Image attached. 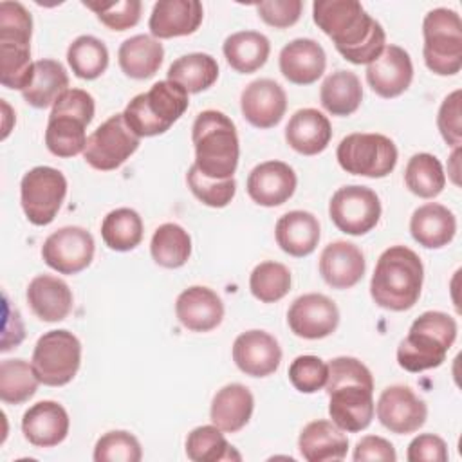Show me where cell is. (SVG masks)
I'll return each instance as SVG.
<instances>
[{
    "label": "cell",
    "mask_w": 462,
    "mask_h": 462,
    "mask_svg": "<svg viewBox=\"0 0 462 462\" xmlns=\"http://www.w3.org/2000/svg\"><path fill=\"white\" fill-rule=\"evenodd\" d=\"M314 23L354 65L372 63L386 47V32L357 0H316Z\"/></svg>",
    "instance_id": "cell-1"
},
{
    "label": "cell",
    "mask_w": 462,
    "mask_h": 462,
    "mask_svg": "<svg viewBox=\"0 0 462 462\" xmlns=\"http://www.w3.org/2000/svg\"><path fill=\"white\" fill-rule=\"evenodd\" d=\"M327 366L325 392L332 422L350 433L366 430L375 411L372 372L350 356L334 357Z\"/></svg>",
    "instance_id": "cell-2"
},
{
    "label": "cell",
    "mask_w": 462,
    "mask_h": 462,
    "mask_svg": "<svg viewBox=\"0 0 462 462\" xmlns=\"http://www.w3.org/2000/svg\"><path fill=\"white\" fill-rule=\"evenodd\" d=\"M422 282L424 267L419 254L406 245H392L375 263L370 296L381 309L402 312L419 301Z\"/></svg>",
    "instance_id": "cell-3"
},
{
    "label": "cell",
    "mask_w": 462,
    "mask_h": 462,
    "mask_svg": "<svg viewBox=\"0 0 462 462\" xmlns=\"http://www.w3.org/2000/svg\"><path fill=\"white\" fill-rule=\"evenodd\" d=\"M195 166L209 179H231L238 166L240 144L235 123L220 110L200 112L191 126Z\"/></svg>",
    "instance_id": "cell-4"
},
{
    "label": "cell",
    "mask_w": 462,
    "mask_h": 462,
    "mask_svg": "<svg viewBox=\"0 0 462 462\" xmlns=\"http://www.w3.org/2000/svg\"><path fill=\"white\" fill-rule=\"evenodd\" d=\"M457 321L440 310L422 312L397 346V363L406 372H424L446 361L457 339Z\"/></svg>",
    "instance_id": "cell-5"
},
{
    "label": "cell",
    "mask_w": 462,
    "mask_h": 462,
    "mask_svg": "<svg viewBox=\"0 0 462 462\" xmlns=\"http://www.w3.org/2000/svg\"><path fill=\"white\" fill-rule=\"evenodd\" d=\"M32 16L20 4H0V83L7 88L23 90L34 72L31 61Z\"/></svg>",
    "instance_id": "cell-6"
},
{
    "label": "cell",
    "mask_w": 462,
    "mask_h": 462,
    "mask_svg": "<svg viewBox=\"0 0 462 462\" xmlns=\"http://www.w3.org/2000/svg\"><path fill=\"white\" fill-rule=\"evenodd\" d=\"M96 112L94 97L83 88L65 90L52 105L47 128L45 146L56 157H76L87 144V126Z\"/></svg>",
    "instance_id": "cell-7"
},
{
    "label": "cell",
    "mask_w": 462,
    "mask_h": 462,
    "mask_svg": "<svg viewBox=\"0 0 462 462\" xmlns=\"http://www.w3.org/2000/svg\"><path fill=\"white\" fill-rule=\"evenodd\" d=\"M188 92L180 85L162 79L132 97L123 117L137 137H153L168 132L188 110Z\"/></svg>",
    "instance_id": "cell-8"
},
{
    "label": "cell",
    "mask_w": 462,
    "mask_h": 462,
    "mask_svg": "<svg viewBox=\"0 0 462 462\" xmlns=\"http://www.w3.org/2000/svg\"><path fill=\"white\" fill-rule=\"evenodd\" d=\"M426 67L437 76H455L462 69V20L457 11L437 7L422 22Z\"/></svg>",
    "instance_id": "cell-9"
},
{
    "label": "cell",
    "mask_w": 462,
    "mask_h": 462,
    "mask_svg": "<svg viewBox=\"0 0 462 462\" xmlns=\"http://www.w3.org/2000/svg\"><path fill=\"white\" fill-rule=\"evenodd\" d=\"M31 365L42 384L65 386L79 370L81 343L65 328L49 330L38 337Z\"/></svg>",
    "instance_id": "cell-10"
},
{
    "label": "cell",
    "mask_w": 462,
    "mask_h": 462,
    "mask_svg": "<svg viewBox=\"0 0 462 462\" xmlns=\"http://www.w3.org/2000/svg\"><path fill=\"white\" fill-rule=\"evenodd\" d=\"M397 146L383 134H348L336 150L339 166L352 175L383 179L397 164Z\"/></svg>",
    "instance_id": "cell-11"
},
{
    "label": "cell",
    "mask_w": 462,
    "mask_h": 462,
    "mask_svg": "<svg viewBox=\"0 0 462 462\" xmlns=\"http://www.w3.org/2000/svg\"><path fill=\"white\" fill-rule=\"evenodd\" d=\"M67 195L65 175L51 166L29 170L20 182V204L27 220L34 226H49Z\"/></svg>",
    "instance_id": "cell-12"
},
{
    "label": "cell",
    "mask_w": 462,
    "mask_h": 462,
    "mask_svg": "<svg viewBox=\"0 0 462 462\" xmlns=\"http://www.w3.org/2000/svg\"><path fill=\"white\" fill-rule=\"evenodd\" d=\"M141 144L126 125L123 114L110 116L88 137L83 150L85 162L99 171H112L130 159Z\"/></svg>",
    "instance_id": "cell-13"
},
{
    "label": "cell",
    "mask_w": 462,
    "mask_h": 462,
    "mask_svg": "<svg viewBox=\"0 0 462 462\" xmlns=\"http://www.w3.org/2000/svg\"><path fill=\"white\" fill-rule=\"evenodd\" d=\"M328 215L339 231L361 236L377 226L381 218V200L368 186H343L332 195Z\"/></svg>",
    "instance_id": "cell-14"
},
{
    "label": "cell",
    "mask_w": 462,
    "mask_h": 462,
    "mask_svg": "<svg viewBox=\"0 0 462 462\" xmlns=\"http://www.w3.org/2000/svg\"><path fill=\"white\" fill-rule=\"evenodd\" d=\"M96 244L79 226H65L51 233L42 245L43 262L60 274H78L92 263Z\"/></svg>",
    "instance_id": "cell-15"
},
{
    "label": "cell",
    "mask_w": 462,
    "mask_h": 462,
    "mask_svg": "<svg viewBox=\"0 0 462 462\" xmlns=\"http://www.w3.org/2000/svg\"><path fill=\"white\" fill-rule=\"evenodd\" d=\"M375 413L386 430L397 435H408L424 426L428 406L410 386L393 384L381 392Z\"/></svg>",
    "instance_id": "cell-16"
},
{
    "label": "cell",
    "mask_w": 462,
    "mask_h": 462,
    "mask_svg": "<svg viewBox=\"0 0 462 462\" xmlns=\"http://www.w3.org/2000/svg\"><path fill=\"white\" fill-rule=\"evenodd\" d=\"M287 325L294 336L303 339H323L336 332L339 310L336 303L319 292L298 296L287 310Z\"/></svg>",
    "instance_id": "cell-17"
},
{
    "label": "cell",
    "mask_w": 462,
    "mask_h": 462,
    "mask_svg": "<svg viewBox=\"0 0 462 462\" xmlns=\"http://www.w3.org/2000/svg\"><path fill=\"white\" fill-rule=\"evenodd\" d=\"M413 79V63L410 54L399 45H386L383 52L366 65V81L370 88L384 97L392 99L408 90Z\"/></svg>",
    "instance_id": "cell-18"
},
{
    "label": "cell",
    "mask_w": 462,
    "mask_h": 462,
    "mask_svg": "<svg viewBox=\"0 0 462 462\" xmlns=\"http://www.w3.org/2000/svg\"><path fill=\"white\" fill-rule=\"evenodd\" d=\"M240 110L254 128H273L285 116L287 94L274 79H254L240 94Z\"/></svg>",
    "instance_id": "cell-19"
},
{
    "label": "cell",
    "mask_w": 462,
    "mask_h": 462,
    "mask_svg": "<svg viewBox=\"0 0 462 462\" xmlns=\"http://www.w3.org/2000/svg\"><path fill=\"white\" fill-rule=\"evenodd\" d=\"M233 361L245 375L267 377L278 370L282 348L269 332L258 328L245 330L233 343Z\"/></svg>",
    "instance_id": "cell-20"
},
{
    "label": "cell",
    "mask_w": 462,
    "mask_h": 462,
    "mask_svg": "<svg viewBox=\"0 0 462 462\" xmlns=\"http://www.w3.org/2000/svg\"><path fill=\"white\" fill-rule=\"evenodd\" d=\"M296 173L283 161H265L256 164L247 175V195L263 208L285 204L296 191Z\"/></svg>",
    "instance_id": "cell-21"
},
{
    "label": "cell",
    "mask_w": 462,
    "mask_h": 462,
    "mask_svg": "<svg viewBox=\"0 0 462 462\" xmlns=\"http://www.w3.org/2000/svg\"><path fill=\"white\" fill-rule=\"evenodd\" d=\"M175 314L184 328L191 332H209L222 323L224 303L213 289L193 285L177 296Z\"/></svg>",
    "instance_id": "cell-22"
},
{
    "label": "cell",
    "mask_w": 462,
    "mask_h": 462,
    "mask_svg": "<svg viewBox=\"0 0 462 462\" xmlns=\"http://www.w3.org/2000/svg\"><path fill=\"white\" fill-rule=\"evenodd\" d=\"M69 413L56 401H40L22 417V433L36 448H54L69 435Z\"/></svg>",
    "instance_id": "cell-23"
},
{
    "label": "cell",
    "mask_w": 462,
    "mask_h": 462,
    "mask_svg": "<svg viewBox=\"0 0 462 462\" xmlns=\"http://www.w3.org/2000/svg\"><path fill=\"white\" fill-rule=\"evenodd\" d=\"M202 18L204 9L197 0H159L152 9L148 27L155 40H168L193 34Z\"/></svg>",
    "instance_id": "cell-24"
},
{
    "label": "cell",
    "mask_w": 462,
    "mask_h": 462,
    "mask_svg": "<svg viewBox=\"0 0 462 462\" xmlns=\"http://www.w3.org/2000/svg\"><path fill=\"white\" fill-rule=\"evenodd\" d=\"M365 269V254L352 242H330L319 254V274L332 289L354 287L363 278Z\"/></svg>",
    "instance_id": "cell-25"
},
{
    "label": "cell",
    "mask_w": 462,
    "mask_h": 462,
    "mask_svg": "<svg viewBox=\"0 0 462 462\" xmlns=\"http://www.w3.org/2000/svg\"><path fill=\"white\" fill-rule=\"evenodd\" d=\"M280 72L294 85H312L327 67L323 47L310 38H296L280 51Z\"/></svg>",
    "instance_id": "cell-26"
},
{
    "label": "cell",
    "mask_w": 462,
    "mask_h": 462,
    "mask_svg": "<svg viewBox=\"0 0 462 462\" xmlns=\"http://www.w3.org/2000/svg\"><path fill=\"white\" fill-rule=\"evenodd\" d=\"M25 296L32 314L45 323L63 321L72 310V291L58 276H34L27 285Z\"/></svg>",
    "instance_id": "cell-27"
},
{
    "label": "cell",
    "mask_w": 462,
    "mask_h": 462,
    "mask_svg": "<svg viewBox=\"0 0 462 462\" xmlns=\"http://www.w3.org/2000/svg\"><path fill=\"white\" fill-rule=\"evenodd\" d=\"M332 139V126L327 116L316 108H300L296 110L287 126L285 141L287 144L301 155H318L321 153Z\"/></svg>",
    "instance_id": "cell-28"
},
{
    "label": "cell",
    "mask_w": 462,
    "mask_h": 462,
    "mask_svg": "<svg viewBox=\"0 0 462 462\" xmlns=\"http://www.w3.org/2000/svg\"><path fill=\"white\" fill-rule=\"evenodd\" d=\"M410 233L419 245L426 249H440L455 238L457 218L446 206L428 202L413 211L410 218Z\"/></svg>",
    "instance_id": "cell-29"
},
{
    "label": "cell",
    "mask_w": 462,
    "mask_h": 462,
    "mask_svg": "<svg viewBox=\"0 0 462 462\" xmlns=\"http://www.w3.org/2000/svg\"><path fill=\"white\" fill-rule=\"evenodd\" d=\"M298 448L307 462L341 460L346 457L348 439L345 431L332 420L318 419L301 430L298 437Z\"/></svg>",
    "instance_id": "cell-30"
},
{
    "label": "cell",
    "mask_w": 462,
    "mask_h": 462,
    "mask_svg": "<svg viewBox=\"0 0 462 462\" xmlns=\"http://www.w3.org/2000/svg\"><path fill=\"white\" fill-rule=\"evenodd\" d=\"M274 236L283 253L303 258L309 256L319 242V222L312 213L294 209L278 218Z\"/></svg>",
    "instance_id": "cell-31"
},
{
    "label": "cell",
    "mask_w": 462,
    "mask_h": 462,
    "mask_svg": "<svg viewBox=\"0 0 462 462\" xmlns=\"http://www.w3.org/2000/svg\"><path fill=\"white\" fill-rule=\"evenodd\" d=\"M254 410V397L247 386L240 383H231L222 386L209 408L211 422L222 431L235 433L240 431L251 419Z\"/></svg>",
    "instance_id": "cell-32"
},
{
    "label": "cell",
    "mask_w": 462,
    "mask_h": 462,
    "mask_svg": "<svg viewBox=\"0 0 462 462\" xmlns=\"http://www.w3.org/2000/svg\"><path fill=\"white\" fill-rule=\"evenodd\" d=\"M162 60V43L148 34H135L125 40L117 51L119 67L132 79H148L155 76Z\"/></svg>",
    "instance_id": "cell-33"
},
{
    "label": "cell",
    "mask_w": 462,
    "mask_h": 462,
    "mask_svg": "<svg viewBox=\"0 0 462 462\" xmlns=\"http://www.w3.org/2000/svg\"><path fill=\"white\" fill-rule=\"evenodd\" d=\"M222 52L231 69L240 74H251L265 65L271 43L267 36L258 31H238L224 40Z\"/></svg>",
    "instance_id": "cell-34"
},
{
    "label": "cell",
    "mask_w": 462,
    "mask_h": 462,
    "mask_svg": "<svg viewBox=\"0 0 462 462\" xmlns=\"http://www.w3.org/2000/svg\"><path fill=\"white\" fill-rule=\"evenodd\" d=\"M69 90V76L65 67L56 60L34 61V72L31 83L22 90L25 103L34 108H47Z\"/></svg>",
    "instance_id": "cell-35"
},
{
    "label": "cell",
    "mask_w": 462,
    "mask_h": 462,
    "mask_svg": "<svg viewBox=\"0 0 462 462\" xmlns=\"http://www.w3.org/2000/svg\"><path fill=\"white\" fill-rule=\"evenodd\" d=\"M323 108L337 117L352 116L363 101V87L352 70H336L325 78L319 88Z\"/></svg>",
    "instance_id": "cell-36"
},
{
    "label": "cell",
    "mask_w": 462,
    "mask_h": 462,
    "mask_svg": "<svg viewBox=\"0 0 462 462\" xmlns=\"http://www.w3.org/2000/svg\"><path fill=\"white\" fill-rule=\"evenodd\" d=\"M218 78V63L211 54L189 52L177 58L168 69V79L180 85L188 94L208 90Z\"/></svg>",
    "instance_id": "cell-37"
},
{
    "label": "cell",
    "mask_w": 462,
    "mask_h": 462,
    "mask_svg": "<svg viewBox=\"0 0 462 462\" xmlns=\"http://www.w3.org/2000/svg\"><path fill=\"white\" fill-rule=\"evenodd\" d=\"M150 254L157 265L164 269H179L191 256V236L175 222L161 224L153 231Z\"/></svg>",
    "instance_id": "cell-38"
},
{
    "label": "cell",
    "mask_w": 462,
    "mask_h": 462,
    "mask_svg": "<svg viewBox=\"0 0 462 462\" xmlns=\"http://www.w3.org/2000/svg\"><path fill=\"white\" fill-rule=\"evenodd\" d=\"M101 238L112 251H132L143 240V220L132 208L112 209L101 222Z\"/></svg>",
    "instance_id": "cell-39"
},
{
    "label": "cell",
    "mask_w": 462,
    "mask_h": 462,
    "mask_svg": "<svg viewBox=\"0 0 462 462\" xmlns=\"http://www.w3.org/2000/svg\"><path fill=\"white\" fill-rule=\"evenodd\" d=\"M404 182L406 188L420 197V199H433L442 193L446 186V173L440 161L431 153H415L404 170Z\"/></svg>",
    "instance_id": "cell-40"
},
{
    "label": "cell",
    "mask_w": 462,
    "mask_h": 462,
    "mask_svg": "<svg viewBox=\"0 0 462 462\" xmlns=\"http://www.w3.org/2000/svg\"><path fill=\"white\" fill-rule=\"evenodd\" d=\"M186 455L193 462H220L242 458L226 440L222 430L215 424L199 426L188 433Z\"/></svg>",
    "instance_id": "cell-41"
},
{
    "label": "cell",
    "mask_w": 462,
    "mask_h": 462,
    "mask_svg": "<svg viewBox=\"0 0 462 462\" xmlns=\"http://www.w3.org/2000/svg\"><path fill=\"white\" fill-rule=\"evenodd\" d=\"M67 61L79 79H96L108 67V49L99 38L83 34L69 45Z\"/></svg>",
    "instance_id": "cell-42"
},
{
    "label": "cell",
    "mask_w": 462,
    "mask_h": 462,
    "mask_svg": "<svg viewBox=\"0 0 462 462\" xmlns=\"http://www.w3.org/2000/svg\"><path fill=\"white\" fill-rule=\"evenodd\" d=\"M38 377L25 359H4L0 363V399L5 404H22L38 390Z\"/></svg>",
    "instance_id": "cell-43"
},
{
    "label": "cell",
    "mask_w": 462,
    "mask_h": 462,
    "mask_svg": "<svg viewBox=\"0 0 462 462\" xmlns=\"http://www.w3.org/2000/svg\"><path fill=\"white\" fill-rule=\"evenodd\" d=\"M251 294L262 303H274L291 291V271L280 262H262L249 276Z\"/></svg>",
    "instance_id": "cell-44"
},
{
    "label": "cell",
    "mask_w": 462,
    "mask_h": 462,
    "mask_svg": "<svg viewBox=\"0 0 462 462\" xmlns=\"http://www.w3.org/2000/svg\"><path fill=\"white\" fill-rule=\"evenodd\" d=\"M186 182L191 193L209 208H226L235 193H236V180L231 179H209L199 171L195 164L189 166L186 173Z\"/></svg>",
    "instance_id": "cell-45"
},
{
    "label": "cell",
    "mask_w": 462,
    "mask_h": 462,
    "mask_svg": "<svg viewBox=\"0 0 462 462\" xmlns=\"http://www.w3.org/2000/svg\"><path fill=\"white\" fill-rule=\"evenodd\" d=\"M143 449L139 440L125 430H114L101 435L94 446L96 462H139Z\"/></svg>",
    "instance_id": "cell-46"
},
{
    "label": "cell",
    "mask_w": 462,
    "mask_h": 462,
    "mask_svg": "<svg viewBox=\"0 0 462 462\" xmlns=\"http://www.w3.org/2000/svg\"><path fill=\"white\" fill-rule=\"evenodd\" d=\"M83 5L94 11L97 20L112 31H126L137 25L143 9V4L139 0L83 2Z\"/></svg>",
    "instance_id": "cell-47"
},
{
    "label": "cell",
    "mask_w": 462,
    "mask_h": 462,
    "mask_svg": "<svg viewBox=\"0 0 462 462\" xmlns=\"http://www.w3.org/2000/svg\"><path fill=\"white\" fill-rule=\"evenodd\" d=\"M328 377V366L318 356H298L289 366V381L301 393L321 390Z\"/></svg>",
    "instance_id": "cell-48"
},
{
    "label": "cell",
    "mask_w": 462,
    "mask_h": 462,
    "mask_svg": "<svg viewBox=\"0 0 462 462\" xmlns=\"http://www.w3.org/2000/svg\"><path fill=\"white\" fill-rule=\"evenodd\" d=\"M462 92L457 88L444 97L437 114V126L442 139L451 148H458L462 144V110H460Z\"/></svg>",
    "instance_id": "cell-49"
},
{
    "label": "cell",
    "mask_w": 462,
    "mask_h": 462,
    "mask_svg": "<svg viewBox=\"0 0 462 462\" xmlns=\"http://www.w3.org/2000/svg\"><path fill=\"white\" fill-rule=\"evenodd\" d=\"M301 0H265L256 4L258 16L274 29H287L301 16Z\"/></svg>",
    "instance_id": "cell-50"
},
{
    "label": "cell",
    "mask_w": 462,
    "mask_h": 462,
    "mask_svg": "<svg viewBox=\"0 0 462 462\" xmlns=\"http://www.w3.org/2000/svg\"><path fill=\"white\" fill-rule=\"evenodd\" d=\"M406 458L410 462H446L448 460V446L444 439L433 433L417 435L406 451Z\"/></svg>",
    "instance_id": "cell-51"
},
{
    "label": "cell",
    "mask_w": 462,
    "mask_h": 462,
    "mask_svg": "<svg viewBox=\"0 0 462 462\" xmlns=\"http://www.w3.org/2000/svg\"><path fill=\"white\" fill-rule=\"evenodd\" d=\"M354 460L356 462H366V460L395 462L397 453H395L390 440H386L383 437H377V435H366L356 444Z\"/></svg>",
    "instance_id": "cell-52"
},
{
    "label": "cell",
    "mask_w": 462,
    "mask_h": 462,
    "mask_svg": "<svg viewBox=\"0 0 462 462\" xmlns=\"http://www.w3.org/2000/svg\"><path fill=\"white\" fill-rule=\"evenodd\" d=\"M458 157H460V146L458 148H453V153H451V157H449V162H451V168H448V173L451 175V180H453V184H460V180H458V173H460V170H458Z\"/></svg>",
    "instance_id": "cell-53"
},
{
    "label": "cell",
    "mask_w": 462,
    "mask_h": 462,
    "mask_svg": "<svg viewBox=\"0 0 462 462\" xmlns=\"http://www.w3.org/2000/svg\"><path fill=\"white\" fill-rule=\"evenodd\" d=\"M2 110H4V134H2V139H5L7 135H9V132H11V126H9V117L13 116L11 114V106L2 99Z\"/></svg>",
    "instance_id": "cell-54"
}]
</instances>
